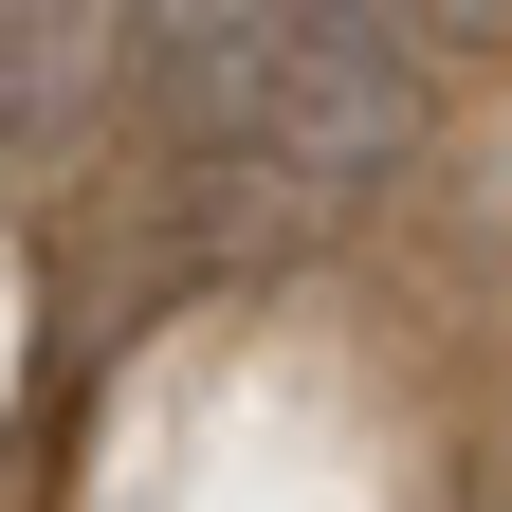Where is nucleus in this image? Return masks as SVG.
Here are the masks:
<instances>
[{"mask_svg":"<svg viewBox=\"0 0 512 512\" xmlns=\"http://www.w3.org/2000/svg\"><path fill=\"white\" fill-rule=\"evenodd\" d=\"M55 55H74V0H0V92H37Z\"/></svg>","mask_w":512,"mask_h":512,"instance_id":"1","label":"nucleus"}]
</instances>
